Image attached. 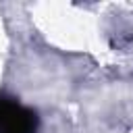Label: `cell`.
I'll return each instance as SVG.
<instances>
[{
    "instance_id": "cell-1",
    "label": "cell",
    "mask_w": 133,
    "mask_h": 133,
    "mask_svg": "<svg viewBox=\"0 0 133 133\" xmlns=\"http://www.w3.org/2000/svg\"><path fill=\"white\" fill-rule=\"evenodd\" d=\"M37 118L15 100L0 98V133H35Z\"/></svg>"
}]
</instances>
